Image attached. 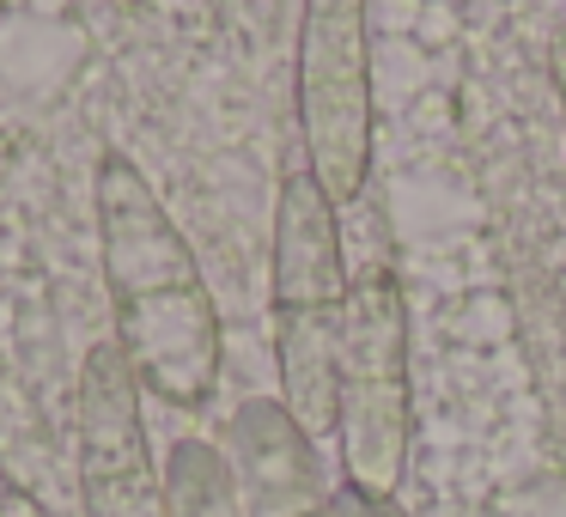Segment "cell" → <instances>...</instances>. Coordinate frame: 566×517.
<instances>
[{"mask_svg":"<svg viewBox=\"0 0 566 517\" xmlns=\"http://www.w3.org/2000/svg\"><path fill=\"white\" fill-rule=\"evenodd\" d=\"M98 262L111 341L135 366L140 390L171 408H201L220 383V310L184 225L128 152L98 159Z\"/></svg>","mask_w":566,"mask_h":517,"instance_id":"1","label":"cell"},{"mask_svg":"<svg viewBox=\"0 0 566 517\" xmlns=\"http://www.w3.org/2000/svg\"><path fill=\"white\" fill-rule=\"evenodd\" d=\"M354 274L342 250V208L298 165L274 196V250H269V323H274V371L281 408L305 426V439L335 432L342 395V341Z\"/></svg>","mask_w":566,"mask_h":517,"instance_id":"2","label":"cell"},{"mask_svg":"<svg viewBox=\"0 0 566 517\" xmlns=\"http://www.w3.org/2000/svg\"><path fill=\"white\" fill-rule=\"evenodd\" d=\"M335 444H342V487L366 499L402 493L415 451V371H408V293L390 262H366L354 274Z\"/></svg>","mask_w":566,"mask_h":517,"instance_id":"3","label":"cell"},{"mask_svg":"<svg viewBox=\"0 0 566 517\" xmlns=\"http://www.w3.org/2000/svg\"><path fill=\"white\" fill-rule=\"evenodd\" d=\"M305 171L335 208H354L371 183V38L359 0H311L298 19L293 67Z\"/></svg>","mask_w":566,"mask_h":517,"instance_id":"4","label":"cell"},{"mask_svg":"<svg viewBox=\"0 0 566 517\" xmlns=\"http://www.w3.org/2000/svg\"><path fill=\"white\" fill-rule=\"evenodd\" d=\"M140 395L147 390L123 347H86L80 366V511L86 517H171Z\"/></svg>","mask_w":566,"mask_h":517,"instance_id":"5","label":"cell"},{"mask_svg":"<svg viewBox=\"0 0 566 517\" xmlns=\"http://www.w3.org/2000/svg\"><path fill=\"white\" fill-rule=\"evenodd\" d=\"M226 463H232L244 517H335V487L323 481L317 439H305L281 395L238 402L226 426Z\"/></svg>","mask_w":566,"mask_h":517,"instance_id":"6","label":"cell"},{"mask_svg":"<svg viewBox=\"0 0 566 517\" xmlns=\"http://www.w3.org/2000/svg\"><path fill=\"white\" fill-rule=\"evenodd\" d=\"M165 499H171V517H244L232 463L208 439L171 444V456H165Z\"/></svg>","mask_w":566,"mask_h":517,"instance_id":"7","label":"cell"},{"mask_svg":"<svg viewBox=\"0 0 566 517\" xmlns=\"http://www.w3.org/2000/svg\"><path fill=\"white\" fill-rule=\"evenodd\" d=\"M335 517H408L402 499H366L354 487H335Z\"/></svg>","mask_w":566,"mask_h":517,"instance_id":"8","label":"cell"},{"mask_svg":"<svg viewBox=\"0 0 566 517\" xmlns=\"http://www.w3.org/2000/svg\"><path fill=\"white\" fill-rule=\"evenodd\" d=\"M0 517H55V511L38 499V493L19 487V481L7 475V468H0Z\"/></svg>","mask_w":566,"mask_h":517,"instance_id":"9","label":"cell"},{"mask_svg":"<svg viewBox=\"0 0 566 517\" xmlns=\"http://www.w3.org/2000/svg\"><path fill=\"white\" fill-rule=\"evenodd\" d=\"M548 74H554V98H560V128H566V25L548 43Z\"/></svg>","mask_w":566,"mask_h":517,"instance_id":"10","label":"cell"}]
</instances>
